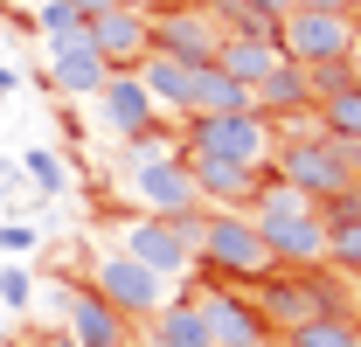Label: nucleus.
<instances>
[{
	"instance_id": "1",
	"label": "nucleus",
	"mask_w": 361,
	"mask_h": 347,
	"mask_svg": "<svg viewBox=\"0 0 361 347\" xmlns=\"http://www.w3.org/2000/svg\"><path fill=\"white\" fill-rule=\"evenodd\" d=\"M250 222H257L264 250L278 257V271H313V264H326V222H319L313 195L271 181V188L250 195Z\"/></svg>"
},
{
	"instance_id": "2",
	"label": "nucleus",
	"mask_w": 361,
	"mask_h": 347,
	"mask_svg": "<svg viewBox=\"0 0 361 347\" xmlns=\"http://www.w3.org/2000/svg\"><path fill=\"white\" fill-rule=\"evenodd\" d=\"M195 264L223 271V278H243V285H264L278 271V257L264 250L257 222L243 209H202V222H195Z\"/></svg>"
},
{
	"instance_id": "3",
	"label": "nucleus",
	"mask_w": 361,
	"mask_h": 347,
	"mask_svg": "<svg viewBox=\"0 0 361 347\" xmlns=\"http://www.w3.org/2000/svg\"><path fill=\"white\" fill-rule=\"evenodd\" d=\"M278 181L285 188H299V195H313V202H326V195H341V188H355L361 181V146H348V139H292V146H278Z\"/></svg>"
},
{
	"instance_id": "4",
	"label": "nucleus",
	"mask_w": 361,
	"mask_h": 347,
	"mask_svg": "<svg viewBox=\"0 0 361 347\" xmlns=\"http://www.w3.org/2000/svg\"><path fill=\"white\" fill-rule=\"evenodd\" d=\"M278 56L306 63V70H334L355 56V14H326V7H292L278 14Z\"/></svg>"
},
{
	"instance_id": "5",
	"label": "nucleus",
	"mask_w": 361,
	"mask_h": 347,
	"mask_svg": "<svg viewBox=\"0 0 361 347\" xmlns=\"http://www.w3.org/2000/svg\"><path fill=\"white\" fill-rule=\"evenodd\" d=\"M188 146H209V153H223V160H243V167L264 174L271 160H278V126H271L264 111H216V118H195Z\"/></svg>"
},
{
	"instance_id": "6",
	"label": "nucleus",
	"mask_w": 361,
	"mask_h": 347,
	"mask_svg": "<svg viewBox=\"0 0 361 347\" xmlns=\"http://www.w3.org/2000/svg\"><path fill=\"white\" fill-rule=\"evenodd\" d=\"M133 195L146 202V216H202V188L188 174V153H139L133 160Z\"/></svg>"
},
{
	"instance_id": "7",
	"label": "nucleus",
	"mask_w": 361,
	"mask_h": 347,
	"mask_svg": "<svg viewBox=\"0 0 361 347\" xmlns=\"http://www.w3.org/2000/svg\"><path fill=\"white\" fill-rule=\"evenodd\" d=\"M90 292L104 305H118L126 319H153L167 305V278L146 271L139 257H126V250H111V257H97V271H90Z\"/></svg>"
},
{
	"instance_id": "8",
	"label": "nucleus",
	"mask_w": 361,
	"mask_h": 347,
	"mask_svg": "<svg viewBox=\"0 0 361 347\" xmlns=\"http://www.w3.org/2000/svg\"><path fill=\"white\" fill-rule=\"evenodd\" d=\"M195 222L202 216H139L126 229V257H139L146 271H160V278L195 271Z\"/></svg>"
},
{
	"instance_id": "9",
	"label": "nucleus",
	"mask_w": 361,
	"mask_h": 347,
	"mask_svg": "<svg viewBox=\"0 0 361 347\" xmlns=\"http://www.w3.org/2000/svg\"><path fill=\"white\" fill-rule=\"evenodd\" d=\"M97 118L111 126V139L146 146V139H153V126H160V104L146 97L139 70H111V77H104V90H97Z\"/></svg>"
},
{
	"instance_id": "10",
	"label": "nucleus",
	"mask_w": 361,
	"mask_h": 347,
	"mask_svg": "<svg viewBox=\"0 0 361 347\" xmlns=\"http://www.w3.org/2000/svg\"><path fill=\"white\" fill-rule=\"evenodd\" d=\"M153 49H167L180 63H216V49H223V21L209 14V7H160L153 14Z\"/></svg>"
},
{
	"instance_id": "11",
	"label": "nucleus",
	"mask_w": 361,
	"mask_h": 347,
	"mask_svg": "<svg viewBox=\"0 0 361 347\" xmlns=\"http://www.w3.org/2000/svg\"><path fill=\"white\" fill-rule=\"evenodd\" d=\"M90 49L111 63V70H139L146 56H153V14H133V7H104V14H90Z\"/></svg>"
},
{
	"instance_id": "12",
	"label": "nucleus",
	"mask_w": 361,
	"mask_h": 347,
	"mask_svg": "<svg viewBox=\"0 0 361 347\" xmlns=\"http://www.w3.org/2000/svg\"><path fill=\"white\" fill-rule=\"evenodd\" d=\"M180 153H188V174H195V188H202L209 209H250V195L264 188V174L243 167V160H223L209 146H180Z\"/></svg>"
},
{
	"instance_id": "13",
	"label": "nucleus",
	"mask_w": 361,
	"mask_h": 347,
	"mask_svg": "<svg viewBox=\"0 0 361 347\" xmlns=\"http://www.w3.org/2000/svg\"><path fill=\"white\" fill-rule=\"evenodd\" d=\"M63 334L77 347H133V327L118 305H104L90 285H63Z\"/></svg>"
},
{
	"instance_id": "14",
	"label": "nucleus",
	"mask_w": 361,
	"mask_h": 347,
	"mask_svg": "<svg viewBox=\"0 0 361 347\" xmlns=\"http://www.w3.org/2000/svg\"><path fill=\"white\" fill-rule=\"evenodd\" d=\"M104 77H111V63L90 49V21L77 28V35L49 42V84H56V90H70V97H97Z\"/></svg>"
},
{
	"instance_id": "15",
	"label": "nucleus",
	"mask_w": 361,
	"mask_h": 347,
	"mask_svg": "<svg viewBox=\"0 0 361 347\" xmlns=\"http://www.w3.org/2000/svg\"><path fill=\"white\" fill-rule=\"evenodd\" d=\"M313 111L319 126H326V139H348V146H361V84L348 77V63H334V70H313Z\"/></svg>"
},
{
	"instance_id": "16",
	"label": "nucleus",
	"mask_w": 361,
	"mask_h": 347,
	"mask_svg": "<svg viewBox=\"0 0 361 347\" xmlns=\"http://www.w3.org/2000/svg\"><path fill=\"white\" fill-rule=\"evenodd\" d=\"M313 97H319L313 70H306V63H292V56H278V70L257 84V111L278 126V118H299V111H313Z\"/></svg>"
},
{
	"instance_id": "17",
	"label": "nucleus",
	"mask_w": 361,
	"mask_h": 347,
	"mask_svg": "<svg viewBox=\"0 0 361 347\" xmlns=\"http://www.w3.org/2000/svg\"><path fill=\"white\" fill-rule=\"evenodd\" d=\"M202 319H209V334H216V347H257L271 341V319L264 312H250L243 299H223V292H202Z\"/></svg>"
},
{
	"instance_id": "18",
	"label": "nucleus",
	"mask_w": 361,
	"mask_h": 347,
	"mask_svg": "<svg viewBox=\"0 0 361 347\" xmlns=\"http://www.w3.org/2000/svg\"><path fill=\"white\" fill-rule=\"evenodd\" d=\"M139 84H146V97H153L160 111H180V118H188V97H195V63H180V56H167V49H153V56L139 63Z\"/></svg>"
},
{
	"instance_id": "19",
	"label": "nucleus",
	"mask_w": 361,
	"mask_h": 347,
	"mask_svg": "<svg viewBox=\"0 0 361 347\" xmlns=\"http://www.w3.org/2000/svg\"><path fill=\"white\" fill-rule=\"evenodd\" d=\"M216 70L257 90L271 70H278V35H223V49H216Z\"/></svg>"
},
{
	"instance_id": "20",
	"label": "nucleus",
	"mask_w": 361,
	"mask_h": 347,
	"mask_svg": "<svg viewBox=\"0 0 361 347\" xmlns=\"http://www.w3.org/2000/svg\"><path fill=\"white\" fill-rule=\"evenodd\" d=\"M146 341L153 347H216V334H209V319H202L195 299H167L146 319Z\"/></svg>"
},
{
	"instance_id": "21",
	"label": "nucleus",
	"mask_w": 361,
	"mask_h": 347,
	"mask_svg": "<svg viewBox=\"0 0 361 347\" xmlns=\"http://www.w3.org/2000/svg\"><path fill=\"white\" fill-rule=\"evenodd\" d=\"M216 111H257V90L223 77L216 63H202L195 70V97H188V118H216Z\"/></svg>"
},
{
	"instance_id": "22",
	"label": "nucleus",
	"mask_w": 361,
	"mask_h": 347,
	"mask_svg": "<svg viewBox=\"0 0 361 347\" xmlns=\"http://www.w3.org/2000/svg\"><path fill=\"white\" fill-rule=\"evenodd\" d=\"M361 341V319L348 312H306L299 327H285V347H355Z\"/></svg>"
},
{
	"instance_id": "23",
	"label": "nucleus",
	"mask_w": 361,
	"mask_h": 347,
	"mask_svg": "<svg viewBox=\"0 0 361 347\" xmlns=\"http://www.w3.org/2000/svg\"><path fill=\"white\" fill-rule=\"evenodd\" d=\"M326 271H348L361 278V216L341 222V229H326Z\"/></svg>"
},
{
	"instance_id": "24",
	"label": "nucleus",
	"mask_w": 361,
	"mask_h": 347,
	"mask_svg": "<svg viewBox=\"0 0 361 347\" xmlns=\"http://www.w3.org/2000/svg\"><path fill=\"white\" fill-rule=\"evenodd\" d=\"M35 21H42L49 42H63V35H77V28H84V14H77L70 0H42V7H35Z\"/></svg>"
},
{
	"instance_id": "25",
	"label": "nucleus",
	"mask_w": 361,
	"mask_h": 347,
	"mask_svg": "<svg viewBox=\"0 0 361 347\" xmlns=\"http://www.w3.org/2000/svg\"><path fill=\"white\" fill-rule=\"evenodd\" d=\"M28 181L49 188V195H63V181H70V174H63V160H56L49 146H35V153H28Z\"/></svg>"
},
{
	"instance_id": "26",
	"label": "nucleus",
	"mask_w": 361,
	"mask_h": 347,
	"mask_svg": "<svg viewBox=\"0 0 361 347\" xmlns=\"http://www.w3.org/2000/svg\"><path fill=\"white\" fill-rule=\"evenodd\" d=\"M0 299H7V305H28V299H35L28 271H14V264H7V271H0Z\"/></svg>"
},
{
	"instance_id": "27",
	"label": "nucleus",
	"mask_w": 361,
	"mask_h": 347,
	"mask_svg": "<svg viewBox=\"0 0 361 347\" xmlns=\"http://www.w3.org/2000/svg\"><path fill=\"white\" fill-rule=\"evenodd\" d=\"M28 243H35L28 222H0V250H28Z\"/></svg>"
},
{
	"instance_id": "28",
	"label": "nucleus",
	"mask_w": 361,
	"mask_h": 347,
	"mask_svg": "<svg viewBox=\"0 0 361 347\" xmlns=\"http://www.w3.org/2000/svg\"><path fill=\"white\" fill-rule=\"evenodd\" d=\"M243 7H250V14H264L271 28H278V14H292V0H243Z\"/></svg>"
},
{
	"instance_id": "29",
	"label": "nucleus",
	"mask_w": 361,
	"mask_h": 347,
	"mask_svg": "<svg viewBox=\"0 0 361 347\" xmlns=\"http://www.w3.org/2000/svg\"><path fill=\"white\" fill-rule=\"evenodd\" d=\"M118 7H133V14H160V7H174V0H118Z\"/></svg>"
},
{
	"instance_id": "30",
	"label": "nucleus",
	"mask_w": 361,
	"mask_h": 347,
	"mask_svg": "<svg viewBox=\"0 0 361 347\" xmlns=\"http://www.w3.org/2000/svg\"><path fill=\"white\" fill-rule=\"evenodd\" d=\"M292 7H326V14H348V0H292Z\"/></svg>"
},
{
	"instance_id": "31",
	"label": "nucleus",
	"mask_w": 361,
	"mask_h": 347,
	"mask_svg": "<svg viewBox=\"0 0 361 347\" xmlns=\"http://www.w3.org/2000/svg\"><path fill=\"white\" fill-rule=\"evenodd\" d=\"M70 7H77V14H84V21H90V14H104L111 0H70Z\"/></svg>"
},
{
	"instance_id": "32",
	"label": "nucleus",
	"mask_w": 361,
	"mask_h": 347,
	"mask_svg": "<svg viewBox=\"0 0 361 347\" xmlns=\"http://www.w3.org/2000/svg\"><path fill=\"white\" fill-rule=\"evenodd\" d=\"M7 90H14V70H7V63H0V97H7Z\"/></svg>"
},
{
	"instance_id": "33",
	"label": "nucleus",
	"mask_w": 361,
	"mask_h": 347,
	"mask_svg": "<svg viewBox=\"0 0 361 347\" xmlns=\"http://www.w3.org/2000/svg\"><path fill=\"white\" fill-rule=\"evenodd\" d=\"M7 181H14V174H7V160H0V188H7Z\"/></svg>"
},
{
	"instance_id": "34",
	"label": "nucleus",
	"mask_w": 361,
	"mask_h": 347,
	"mask_svg": "<svg viewBox=\"0 0 361 347\" xmlns=\"http://www.w3.org/2000/svg\"><path fill=\"white\" fill-rule=\"evenodd\" d=\"M355 49H361V21H355Z\"/></svg>"
},
{
	"instance_id": "35",
	"label": "nucleus",
	"mask_w": 361,
	"mask_h": 347,
	"mask_svg": "<svg viewBox=\"0 0 361 347\" xmlns=\"http://www.w3.org/2000/svg\"><path fill=\"white\" fill-rule=\"evenodd\" d=\"M257 347H271V341H257Z\"/></svg>"
}]
</instances>
